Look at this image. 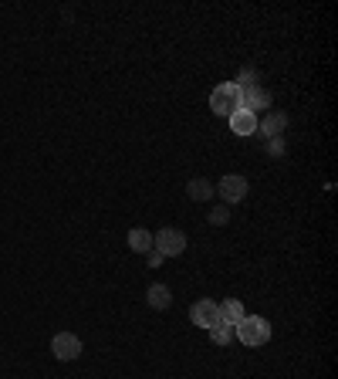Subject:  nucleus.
Returning <instances> with one entry per match:
<instances>
[{"label": "nucleus", "instance_id": "39448f33", "mask_svg": "<svg viewBox=\"0 0 338 379\" xmlns=\"http://www.w3.org/2000/svg\"><path fill=\"white\" fill-rule=\"evenodd\" d=\"M189 318H193V325L200 328H217L220 325V305H213L210 298H203V302H196L193 309H189Z\"/></svg>", "mask_w": 338, "mask_h": 379}, {"label": "nucleus", "instance_id": "6e6552de", "mask_svg": "<svg viewBox=\"0 0 338 379\" xmlns=\"http://www.w3.org/2000/svg\"><path fill=\"white\" fill-rule=\"evenodd\" d=\"M230 129H234V136H254L257 132V116L247 108H237L230 116Z\"/></svg>", "mask_w": 338, "mask_h": 379}, {"label": "nucleus", "instance_id": "f8f14e48", "mask_svg": "<svg viewBox=\"0 0 338 379\" xmlns=\"http://www.w3.org/2000/svg\"><path fill=\"white\" fill-rule=\"evenodd\" d=\"M240 318H244V305H240L237 298H227V302L220 305V322H223V325H237Z\"/></svg>", "mask_w": 338, "mask_h": 379}, {"label": "nucleus", "instance_id": "ddd939ff", "mask_svg": "<svg viewBox=\"0 0 338 379\" xmlns=\"http://www.w3.org/2000/svg\"><path fill=\"white\" fill-rule=\"evenodd\" d=\"M186 193H189L196 204H203V200H210L217 190L210 187V180H189V183H186Z\"/></svg>", "mask_w": 338, "mask_h": 379}, {"label": "nucleus", "instance_id": "9d476101", "mask_svg": "<svg viewBox=\"0 0 338 379\" xmlns=\"http://www.w3.org/2000/svg\"><path fill=\"white\" fill-rule=\"evenodd\" d=\"M129 251H135V254H149L152 251V234L146 227H132L129 230Z\"/></svg>", "mask_w": 338, "mask_h": 379}, {"label": "nucleus", "instance_id": "4468645a", "mask_svg": "<svg viewBox=\"0 0 338 379\" xmlns=\"http://www.w3.org/2000/svg\"><path fill=\"white\" fill-rule=\"evenodd\" d=\"M210 335H213V342L227 345V342H230V339H234V325H223V322H220L217 328H210Z\"/></svg>", "mask_w": 338, "mask_h": 379}, {"label": "nucleus", "instance_id": "0eeeda50", "mask_svg": "<svg viewBox=\"0 0 338 379\" xmlns=\"http://www.w3.org/2000/svg\"><path fill=\"white\" fill-rule=\"evenodd\" d=\"M240 105H244L247 112H254V116H257L261 108H268V105H270V92H264L261 85L244 88V92H240Z\"/></svg>", "mask_w": 338, "mask_h": 379}, {"label": "nucleus", "instance_id": "f3484780", "mask_svg": "<svg viewBox=\"0 0 338 379\" xmlns=\"http://www.w3.org/2000/svg\"><path fill=\"white\" fill-rule=\"evenodd\" d=\"M146 261H149L152 268H156V264H163V254H159V251H156V247H152L149 254H146Z\"/></svg>", "mask_w": 338, "mask_h": 379}, {"label": "nucleus", "instance_id": "f257e3e1", "mask_svg": "<svg viewBox=\"0 0 338 379\" xmlns=\"http://www.w3.org/2000/svg\"><path fill=\"white\" fill-rule=\"evenodd\" d=\"M234 335L244 345H251V349L254 345H264L270 339V322L268 318H257V315H244L234 325Z\"/></svg>", "mask_w": 338, "mask_h": 379}, {"label": "nucleus", "instance_id": "7ed1b4c3", "mask_svg": "<svg viewBox=\"0 0 338 379\" xmlns=\"http://www.w3.org/2000/svg\"><path fill=\"white\" fill-rule=\"evenodd\" d=\"M152 247H156L163 258H176V254H183L186 251L183 230H176V227H163V230L152 237Z\"/></svg>", "mask_w": 338, "mask_h": 379}, {"label": "nucleus", "instance_id": "dca6fc26", "mask_svg": "<svg viewBox=\"0 0 338 379\" xmlns=\"http://www.w3.org/2000/svg\"><path fill=\"white\" fill-rule=\"evenodd\" d=\"M270 153H274V156H281V153H284V142H281V136H277V139H270Z\"/></svg>", "mask_w": 338, "mask_h": 379}, {"label": "nucleus", "instance_id": "2eb2a0df", "mask_svg": "<svg viewBox=\"0 0 338 379\" xmlns=\"http://www.w3.org/2000/svg\"><path fill=\"white\" fill-rule=\"evenodd\" d=\"M227 220H230V210H227V207H217L213 213H210V224H213V227H223Z\"/></svg>", "mask_w": 338, "mask_h": 379}, {"label": "nucleus", "instance_id": "20e7f679", "mask_svg": "<svg viewBox=\"0 0 338 379\" xmlns=\"http://www.w3.org/2000/svg\"><path fill=\"white\" fill-rule=\"evenodd\" d=\"M51 352H54V359L61 362H71L82 356V339L75 335V332H58L54 339H51Z\"/></svg>", "mask_w": 338, "mask_h": 379}, {"label": "nucleus", "instance_id": "423d86ee", "mask_svg": "<svg viewBox=\"0 0 338 379\" xmlns=\"http://www.w3.org/2000/svg\"><path fill=\"white\" fill-rule=\"evenodd\" d=\"M220 197H223V200H227V204H240V200H244V197H247V180H244V176H240V173H227V176H223V180H220Z\"/></svg>", "mask_w": 338, "mask_h": 379}, {"label": "nucleus", "instance_id": "f03ea898", "mask_svg": "<svg viewBox=\"0 0 338 379\" xmlns=\"http://www.w3.org/2000/svg\"><path fill=\"white\" fill-rule=\"evenodd\" d=\"M210 108H213L217 116H223V119H230L237 108H244V105H240V88H237L234 82L217 85L213 92H210Z\"/></svg>", "mask_w": 338, "mask_h": 379}, {"label": "nucleus", "instance_id": "1a4fd4ad", "mask_svg": "<svg viewBox=\"0 0 338 379\" xmlns=\"http://www.w3.org/2000/svg\"><path fill=\"white\" fill-rule=\"evenodd\" d=\"M257 129L268 139H277L287 129V116L284 112H270V116H264V122H257Z\"/></svg>", "mask_w": 338, "mask_h": 379}, {"label": "nucleus", "instance_id": "9b49d317", "mask_svg": "<svg viewBox=\"0 0 338 379\" xmlns=\"http://www.w3.org/2000/svg\"><path fill=\"white\" fill-rule=\"evenodd\" d=\"M146 302H149L156 311H163L173 305V292H169L166 285H149V292H146Z\"/></svg>", "mask_w": 338, "mask_h": 379}]
</instances>
